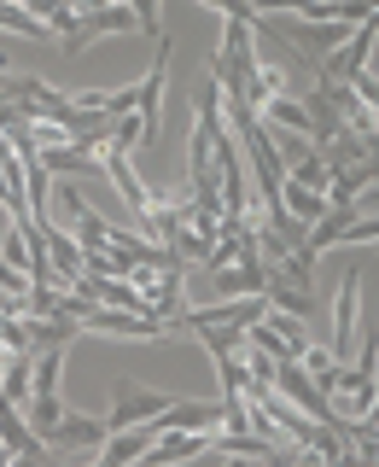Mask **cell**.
Listing matches in <instances>:
<instances>
[{"label": "cell", "mask_w": 379, "mask_h": 467, "mask_svg": "<svg viewBox=\"0 0 379 467\" xmlns=\"http://www.w3.org/2000/svg\"><path fill=\"white\" fill-rule=\"evenodd\" d=\"M140 88V146H158L164 135V88H169V36H158V53H152V70L135 82Z\"/></svg>", "instance_id": "1"}, {"label": "cell", "mask_w": 379, "mask_h": 467, "mask_svg": "<svg viewBox=\"0 0 379 467\" xmlns=\"http://www.w3.org/2000/svg\"><path fill=\"white\" fill-rule=\"evenodd\" d=\"M356 304H362V275L344 269L339 275V304H333V339H327V350L339 362L356 357Z\"/></svg>", "instance_id": "2"}, {"label": "cell", "mask_w": 379, "mask_h": 467, "mask_svg": "<svg viewBox=\"0 0 379 467\" xmlns=\"http://www.w3.org/2000/svg\"><path fill=\"white\" fill-rule=\"evenodd\" d=\"M0 444H6L18 462H41V456H47V438L29 427V420H24V409L12 403L6 391H0Z\"/></svg>", "instance_id": "3"}, {"label": "cell", "mask_w": 379, "mask_h": 467, "mask_svg": "<svg viewBox=\"0 0 379 467\" xmlns=\"http://www.w3.org/2000/svg\"><path fill=\"white\" fill-rule=\"evenodd\" d=\"M106 432H111L106 420H82V415H70V409H65V420L47 432V456H53V450H87V456H94V450L106 444Z\"/></svg>", "instance_id": "4"}, {"label": "cell", "mask_w": 379, "mask_h": 467, "mask_svg": "<svg viewBox=\"0 0 379 467\" xmlns=\"http://www.w3.org/2000/svg\"><path fill=\"white\" fill-rule=\"evenodd\" d=\"M24 204H29V223H53V175L41 164V152L24 158Z\"/></svg>", "instance_id": "5"}, {"label": "cell", "mask_w": 379, "mask_h": 467, "mask_svg": "<svg viewBox=\"0 0 379 467\" xmlns=\"http://www.w3.org/2000/svg\"><path fill=\"white\" fill-rule=\"evenodd\" d=\"M257 117H262L269 129H286V135H303V140L315 135V117H310V106H303V99H286V94H274V99H269V106H262Z\"/></svg>", "instance_id": "6"}, {"label": "cell", "mask_w": 379, "mask_h": 467, "mask_svg": "<svg viewBox=\"0 0 379 467\" xmlns=\"http://www.w3.org/2000/svg\"><path fill=\"white\" fill-rule=\"evenodd\" d=\"M169 398H158V391H117V403H111V415H106V427H135V420H152L158 409H164Z\"/></svg>", "instance_id": "7"}, {"label": "cell", "mask_w": 379, "mask_h": 467, "mask_svg": "<svg viewBox=\"0 0 379 467\" xmlns=\"http://www.w3.org/2000/svg\"><path fill=\"white\" fill-rule=\"evenodd\" d=\"M106 175L117 182V193H123V204L140 216V211H146V199H152V187H140V175L128 170V152H117V146H106Z\"/></svg>", "instance_id": "8"}, {"label": "cell", "mask_w": 379, "mask_h": 467, "mask_svg": "<svg viewBox=\"0 0 379 467\" xmlns=\"http://www.w3.org/2000/svg\"><path fill=\"white\" fill-rule=\"evenodd\" d=\"M41 228H47V257H53L58 281H65V286H77V281H82V245L70 240L65 228H53V223H41Z\"/></svg>", "instance_id": "9"}, {"label": "cell", "mask_w": 379, "mask_h": 467, "mask_svg": "<svg viewBox=\"0 0 379 467\" xmlns=\"http://www.w3.org/2000/svg\"><path fill=\"white\" fill-rule=\"evenodd\" d=\"M269 304L274 310H292V316H315V292L286 281V275H269Z\"/></svg>", "instance_id": "10"}, {"label": "cell", "mask_w": 379, "mask_h": 467, "mask_svg": "<svg viewBox=\"0 0 379 467\" xmlns=\"http://www.w3.org/2000/svg\"><path fill=\"white\" fill-rule=\"evenodd\" d=\"M281 204L298 216V223H315V216L327 211V193H315V187H303V182H292V175H286V182H281Z\"/></svg>", "instance_id": "11"}, {"label": "cell", "mask_w": 379, "mask_h": 467, "mask_svg": "<svg viewBox=\"0 0 379 467\" xmlns=\"http://www.w3.org/2000/svg\"><path fill=\"white\" fill-rule=\"evenodd\" d=\"M303 368H310V379H315V386H321V398H333V391H339V368H344V362L339 357H333V350H321V345H310V350H303Z\"/></svg>", "instance_id": "12"}, {"label": "cell", "mask_w": 379, "mask_h": 467, "mask_svg": "<svg viewBox=\"0 0 379 467\" xmlns=\"http://www.w3.org/2000/svg\"><path fill=\"white\" fill-rule=\"evenodd\" d=\"M106 146H117V152H135V146H140V111H123V117H117Z\"/></svg>", "instance_id": "13"}, {"label": "cell", "mask_w": 379, "mask_h": 467, "mask_svg": "<svg viewBox=\"0 0 379 467\" xmlns=\"http://www.w3.org/2000/svg\"><path fill=\"white\" fill-rule=\"evenodd\" d=\"M123 6L135 12V24H140V29H146V36H152V41L164 36V18H158V0H123Z\"/></svg>", "instance_id": "14"}, {"label": "cell", "mask_w": 379, "mask_h": 467, "mask_svg": "<svg viewBox=\"0 0 379 467\" xmlns=\"http://www.w3.org/2000/svg\"><path fill=\"white\" fill-rule=\"evenodd\" d=\"M94 6H111V0H77V12H94Z\"/></svg>", "instance_id": "15"}]
</instances>
